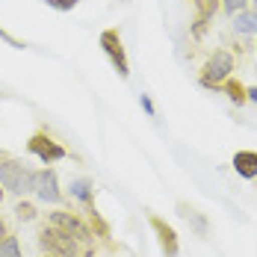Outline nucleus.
<instances>
[{
    "mask_svg": "<svg viewBox=\"0 0 257 257\" xmlns=\"http://www.w3.org/2000/svg\"><path fill=\"white\" fill-rule=\"evenodd\" d=\"M101 48H103V53L109 56L112 68L118 71V77H130L127 53H124V45H121V36H118V30H103V33H101Z\"/></svg>",
    "mask_w": 257,
    "mask_h": 257,
    "instance_id": "obj_1",
    "label": "nucleus"
},
{
    "mask_svg": "<svg viewBox=\"0 0 257 257\" xmlns=\"http://www.w3.org/2000/svg\"><path fill=\"white\" fill-rule=\"evenodd\" d=\"M39 242L48 248V251H53V254H62V257H77V239L71 236V233L59 231V228H42V233H39Z\"/></svg>",
    "mask_w": 257,
    "mask_h": 257,
    "instance_id": "obj_2",
    "label": "nucleus"
},
{
    "mask_svg": "<svg viewBox=\"0 0 257 257\" xmlns=\"http://www.w3.org/2000/svg\"><path fill=\"white\" fill-rule=\"evenodd\" d=\"M231 71H233V59H231V53L228 51H216L210 59H207V65H204V74H201V83L204 86H219L222 80H228L231 77Z\"/></svg>",
    "mask_w": 257,
    "mask_h": 257,
    "instance_id": "obj_3",
    "label": "nucleus"
},
{
    "mask_svg": "<svg viewBox=\"0 0 257 257\" xmlns=\"http://www.w3.org/2000/svg\"><path fill=\"white\" fill-rule=\"evenodd\" d=\"M27 151L36 154L42 163H56V160L65 157V148H62L53 136H48V133H33L30 142H27Z\"/></svg>",
    "mask_w": 257,
    "mask_h": 257,
    "instance_id": "obj_4",
    "label": "nucleus"
},
{
    "mask_svg": "<svg viewBox=\"0 0 257 257\" xmlns=\"http://www.w3.org/2000/svg\"><path fill=\"white\" fill-rule=\"evenodd\" d=\"M30 189L42 198V201H51L56 204L59 201V183H56V172L53 169H42V172H33L30 175Z\"/></svg>",
    "mask_w": 257,
    "mask_h": 257,
    "instance_id": "obj_5",
    "label": "nucleus"
},
{
    "mask_svg": "<svg viewBox=\"0 0 257 257\" xmlns=\"http://www.w3.org/2000/svg\"><path fill=\"white\" fill-rule=\"evenodd\" d=\"M0 183L9 189V192H27L30 189V175L21 163L15 160H3L0 163Z\"/></svg>",
    "mask_w": 257,
    "mask_h": 257,
    "instance_id": "obj_6",
    "label": "nucleus"
},
{
    "mask_svg": "<svg viewBox=\"0 0 257 257\" xmlns=\"http://www.w3.org/2000/svg\"><path fill=\"white\" fill-rule=\"evenodd\" d=\"M148 222H151V228H154L157 239H160V248H163V254H166V257H178L180 245H178V233H175V228H172L166 219H160V216H148Z\"/></svg>",
    "mask_w": 257,
    "mask_h": 257,
    "instance_id": "obj_7",
    "label": "nucleus"
},
{
    "mask_svg": "<svg viewBox=\"0 0 257 257\" xmlns=\"http://www.w3.org/2000/svg\"><path fill=\"white\" fill-rule=\"evenodd\" d=\"M51 225L53 228H59V231H65V233H71L74 239H89V228L80 222L74 213L56 210V213H51Z\"/></svg>",
    "mask_w": 257,
    "mask_h": 257,
    "instance_id": "obj_8",
    "label": "nucleus"
},
{
    "mask_svg": "<svg viewBox=\"0 0 257 257\" xmlns=\"http://www.w3.org/2000/svg\"><path fill=\"white\" fill-rule=\"evenodd\" d=\"M233 169L242 178H257V151H236L233 154Z\"/></svg>",
    "mask_w": 257,
    "mask_h": 257,
    "instance_id": "obj_9",
    "label": "nucleus"
},
{
    "mask_svg": "<svg viewBox=\"0 0 257 257\" xmlns=\"http://www.w3.org/2000/svg\"><path fill=\"white\" fill-rule=\"evenodd\" d=\"M219 86L228 92V98H231L233 103H245V101H248V95H245V89H242V83H239V80H222Z\"/></svg>",
    "mask_w": 257,
    "mask_h": 257,
    "instance_id": "obj_10",
    "label": "nucleus"
},
{
    "mask_svg": "<svg viewBox=\"0 0 257 257\" xmlns=\"http://www.w3.org/2000/svg\"><path fill=\"white\" fill-rule=\"evenodd\" d=\"M233 27H236L239 33H254L257 30V12H239L236 21H233Z\"/></svg>",
    "mask_w": 257,
    "mask_h": 257,
    "instance_id": "obj_11",
    "label": "nucleus"
},
{
    "mask_svg": "<svg viewBox=\"0 0 257 257\" xmlns=\"http://www.w3.org/2000/svg\"><path fill=\"white\" fill-rule=\"evenodd\" d=\"M71 192L77 195L83 204H92V183H89V180H74V183H71Z\"/></svg>",
    "mask_w": 257,
    "mask_h": 257,
    "instance_id": "obj_12",
    "label": "nucleus"
},
{
    "mask_svg": "<svg viewBox=\"0 0 257 257\" xmlns=\"http://www.w3.org/2000/svg\"><path fill=\"white\" fill-rule=\"evenodd\" d=\"M0 257H21V248H18V239L15 236H3V242H0Z\"/></svg>",
    "mask_w": 257,
    "mask_h": 257,
    "instance_id": "obj_13",
    "label": "nucleus"
},
{
    "mask_svg": "<svg viewBox=\"0 0 257 257\" xmlns=\"http://www.w3.org/2000/svg\"><path fill=\"white\" fill-rule=\"evenodd\" d=\"M51 9H59V12H68V9H74L80 0H45Z\"/></svg>",
    "mask_w": 257,
    "mask_h": 257,
    "instance_id": "obj_14",
    "label": "nucleus"
},
{
    "mask_svg": "<svg viewBox=\"0 0 257 257\" xmlns=\"http://www.w3.org/2000/svg\"><path fill=\"white\" fill-rule=\"evenodd\" d=\"M15 213H18V219H33V216H36V207L33 204H18Z\"/></svg>",
    "mask_w": 257,
    "mask_h": 257,
    "instance_id": "obj_15",
    "label": "nucleus"
},
{
    "mask_svg": "<svg viewBox=\"0 0 257 257\" xmlns=\"http://www.w3.org/2000/svg\"><path fill=\"white\" fill-rule=\"evenodd\" d=\"M0 39H3V42H9V45H12V48H18V51H24V48H27L24 42H18L15 36H9V33L3 30V27H0Z\"/></svg>",
    "mask_w": 257,
    "mask_h": 257,
    "instance_id": "obj_16",
    "label": "nucleus"
},
{
    "mask_svg": "<svg viewBox=\"0 0 257 257\" xmlns=\"http://www.w3.org/2000/svg\"><path fill=\"white\" fill-rule=\"evenodd\" d=\"M245 3H248V0H225L222 6H225V12H239Z\"/></svg>",
    "mask_w": 257,
    "mask_h": 257,
    "instance_id": "obj_17",
    "label": "nucleus"
},
{
    "mask_svg": "<svg viewBox=\"0 0 257 257\" xmlns=\"http://www.w3.org/2000/svg\"><path fill=\"white\" fill-rule=\"evenodd\" d=\"M142 106H145V112H148V115H154V103H151L148 95H142Z\"/></svg>",
    "mask_w": 257,
    "mask_h": 257,
    "instance_id": "obj_18",
    "label": "nucleus"
},
{
    "mask_svg": "<svg viewBox=\"0 0 257 257\" xmlns=\"http://www.w3.org/2000/svg\"><path fill=\"white\" fill-rule=\"evenodd\" d=\"M3 236H6V222L0 219V242H3Z\"/></svg>",
    "mask_w": 257,
    "mask_h": 257,
    "instance_id": "obj_19",
    "label": "nucleus"
},
{
    "mask_svg": "<svg viewBox=\"0 0 257 257\" xmlns=\"http://www.w3.org/2000/svg\"><path fill=\"white\" fill-rule=\"evenodd\" d=\"M245 95H248V98H251V101L257 103V89H248V92H245Z\"/></svg>",
    "mask_w": 257,
    "mask_h": 257,
    "instance_id": "obj_20",
    "label": "nucleus"
},
{
    "mask_svg": "<svg viewBox=\"0 0 257 257\" xmlns=\"http://www.w3.org/2000/svg\"><path fill=\"white\" fill-rule=\"evenodd\" d=\"M251 3H254V12H257V0H251Z\"/></svg>",
    "mask_w": 257,
    "mask_h": 257,
    "instance_id": "obj_21",
    "label": "nucleus"
},
{
    "mask_svg": "<svg viewBox=\"0 0 257 257\" xmlns=\"http://www.w3.org/2000/svg\"><path fill=\"white\" fill-rule=\"evenodd\" d=\"M45 257H59V254H45Z\"/></svg>",
    "mask_w": 257,
    "mask_h": 257,
    "instance_id": "obj_22",
    "label": "nucleus"
},
{
    "mask_svg": "<svg viewBox=\"0 0 257 257\" xmlns=\"http://www.w3.org/2000/svg\"><path fill=\"white\" fill-rule=\"evenodd\" d=\"M0 201H3V192H0Z\"/></svg>",
    "mask_w": 257,
    "mask_h": 257,
    "instance_id": "obj_23",
    "label": "nucleus"
}]
</instances>
